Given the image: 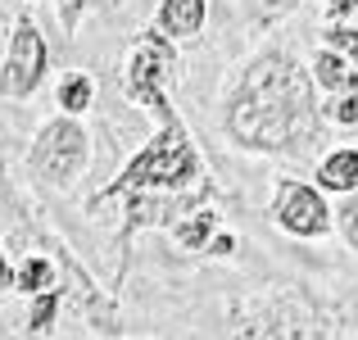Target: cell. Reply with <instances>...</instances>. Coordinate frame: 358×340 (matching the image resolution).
<instances>
[{
    "mask_svg": "<svg viewBox=\"0 0 358 340\" xmlns=\"http://www.w3.org/2000/svg\"><path fill=\"white\" fill-rule=\"evenodd\" d=\"M64 318V299H59V290H45V295H36V299H27V332L32 336H50L55 332V323Z\"/></svg>",
    "mask_w": 358,
    "mask_h": 340,
    "instance_id": "2e32d148",
    "label": "cell"
},
{
    "mask_svg": "<svg viewBox=\"0 0 358 340\" xmlns=\"http://www.w3.org/2000/svg\"><path fill=\"white\" fill-rule=\"evenodd\" d=\"M5 290H14V263H9V254L0 250V295Z\"/></svg>",
    "mask_w": 358,
    "mask_h": 340,
    "instance_id": "603a6c76",
    "label": "cell"
},
{
    "mask_svg": "<svg viewBox=\"0 0 358 340\" xmlns=\"http://www.w3.org/2000/svg\"><path fill=\"white\" fill-rule=\"evenodd\" d=\"M177 69H182V55L168 36H159L155 27L136 32V41L127 45V59H122V96L131 105H141L155 122L173 118V100H168V87L177 82Z\"/></svg>",
    "mask_w": 358,
    "mask_h": 340,
    "instance_id": "3957f363",
    "label": "cell"
},
{
    "mask_svg": "<svg viewBox=\"0 0 358 340\" xmlns=\"http://www.w3.org/2000/svg\"><path fill=\"white\" fill-rule=\"evenodd\" d=\"M114 200H122V209H127L118 222L122 245L136 232H145V227L173 232V222L182 213L200 209V204H213V173L204 164V155H200V146H195L182 113L159 122L155 136L122 164V173L114 182L91 195V209L114 204Z\"/></svg>",
    "mask_w": 358,
    "mask_h": 340,
    "instance_id": "6da1fadb",
    "label": "cell"
},
{
    "mask_svg": "<svg viewBox=\"0 0 358 340\" xmlns=\"http://www.w3.org/2000/svg\"><path fill=\"white\" fill-rule=\"evenodd\" d=\"M322 9H327V18H331V23H345V18H354L358 0H322Z\"/></svg>",
    "mask_w": 358,
    "mask_h": 340,
    "instance_id": "7402d4cb",
    "label": "cell"
},
{
    "mask_svg": "<svg viewBox=\"0 0 358 340\" xmlns=\"http://www.w3.org/2000/svg\"><path fill=\"white\" fill-rule=\"evenodd\" d=\"M241 9H245V18H250L254 27H272V23H281V18L295 14L299 0H241Z\"/></svg>",
    "mask_w": 358,
    "mask_h": 340,
    "instance_id": "e0dca14e",
    "label": "cell"
},
{
    "mask_svg": "<svg viewBox=\"0 0 358 340\" xmlns=\"http://www.w3.org/2000/svg\"><path fill=\"white\" fill-rule=\"evenodd\" d=\"M350 73H354V69H350V64H345L336 50H327V45H317V55L308 59V78H313V87L322 91V100L336 96V91H345Z\"/></svg>",
    "mask_w": 358,
    "mask_h": 340,
    "instance_id": "4fadbf2b",
    "label": "cell"
},
{
    "mask_svg": "<svg viewBox=\"0 0 358 340\" xmlns=\"http://www.w3.org/2000/svg\"><path fill=\"white\" fill-rule=\"evenodd\" d=\"M268 222L277 232L295 236V241H322L331 236V204L327 195L317 191L313 182H295V177H281L272 186V200H268Z\"/></svg>",
    "mask_w": 358,
    "mask_h": 340,
    "instance_id": "52a82bcc",
    "label": "cell"
},
{
    "mask_svg": "<svg viewBox=\"0 0 358 340\" xmlns=\"http://www.w3.org/2000/svg\"><path fill=\"white\" fill-rule=\"evenodd\" d=\"M204 254H213V259H231V254H236V236H231L227 227H222V232L209 241V250H204Z\"/></svg>",
    "mask_w": 358,
    "mask_h": 340,
    "instance_id": "44dd1931",
    "label": "cell"
},
{
    "mask_svg": "<svg viewBox=\"0 0 358 340\" xmlns=\"http://www.w3.org/2000/svg\"><path fill=\"white\" fill-rule=\"evenodd\" d=\"M322 122L327 127H354L358 122V73H350L345 91H336V96L322 100Z\"/></svg>",
    "mask_w": 358,
    "mask_h": 340,
    "instance_id": "9a60e30c",
    "label": "cell"
},
{
    "mask_svg": "<svg viewBox=\"0 0 358 340\" xmlns=\"http://www.w3.org/2000/svg\"><path fill=\"white\" fill-rule=\"evenodd\" d=\"M236 340H327L322 304L304 290H277L245 304V318L231 323Z\"/></svg>",
    "mask_w": 358,
    "mask_h": 340,
    "instance_id": "5b68a950",
    "label": "cell"
},
{
    "mask_svg": "<svg viewBox=\"0 0 358 340\" xmlns=\"http://www.w3.org/2000/svg\"><path fill=\"white\" fill-rule=\"evenodd\" d=\"M331 222H336V232H341V241L358 254V191L341 195V204H331Z\"/></svg>",
    "mask_w": 358,
    "mask_h": 340,
    "instance_id": "d6986e66",
    "label": "cell"
},
{
    "mask_svg": "<svg viewBox=\"0 0 358 340\" xmlns=\"http://www.w3.org/2000/svg\"><path fill=\"white\" fill-rule=\"evenodd\" d=\"M91 168V132L82 127V118H64L55 113L50 122H41L27 146V173L45 191H73L82 182V173Z\"/></svg>",
    "mask_w": 358,
    "mask_h": 340,
    "instance_id": "277c9868",
    "label": "cell"
},
{
    "mask_svg": "<svg viewBox=\"0 0 358 340\" xmlns=\"http://www.w3.org/2000/svg\"><path fill=\"white\" fill-rule=\"evenodd\" d=\"M55 281H59V272H55L50 254H27L23 263H14V290L23 299H36L45 290H55Z\"/></svg>",
    "mask_w": 358,
    "mask_h": 340,
    "instance_id": "7c38bea8",
    "label": "cell"
},
{
    "mask_svg": "<svg viewBox=\"0 0 358 340\" xmlns=\"http://www.w3.org/2000/svg\"><path fill=\"white\" fill-rule=\"evenodd\" d=\"M317 191L322 195H354L358 191V146H336L317 159Z\"/></svg>",
    "mask_w": 358,
    "mask_h": 340,
    "instance_id": "30bf717a",
    "label": "cell"
},
{
    "mask_svg": "<svg viewBox=\"0 0 358 340\" xmlns=\"http://www.w3.org/2000/svg\"><path fill=\"white\" fill-rule=\"evenodd\" d=\"M209 23V0H159L155 9V32L168 36V41H195Z\"/></svg>",
    "mask_w": 358,
    "mask_h": 340,
    "instance_id": "9c48e42d",
    "label": "cell"
},
{
    "mask_svg": "<svg viewBox=\"0 0 358 340\" xmlns=\"http://www.w3.org/2000/svg\"><path fill=\"white\" fill-rule=\"evenodd\" d=\"M45 69H50V45H45L41 27H36L32 18L18 14L14 27H9L5 64H0V96H9V100L36 96L41 82H45Z\"/></svg>",
    "mask_w": 358,
    "mask_h": 340,
    "instance_id": "ba28073f",
    "label": "cell"
},
{
    "mask_svg": "<svg viewBox=\"0 0 358 340\" xmlns=\"http://www.w3.org/2000/svg\"><path fill=\"white\" fill-rule=\"evenodd\" d=\"M82 9H87V0H55V14H59V27H64V36H73V32H78V23H82Z\"/></svg>",
    "mask_w": 358,
    "mask_h": 340,
    "instance_id": "ffe728a7",
    "label": "cell"
},
{
    "mask_svg": "<svg viewBox=\"0 0 358 340\" xmlns=\"http://www.w3.org/2000/svg\"><path fill=\"white\" fill-rule=\"evenodd\" d=\"M222 232V213L213 209V204H200V209H191V213H182V218L173 222V241L182 245L186 254H204L209 250V241Z\"/></svg>",
    "mask_w": 358,
    "mask_h": 340,
    "instance_id": "8fae6325",
    "label": "cell"
},
{
    "mask_svg": "<svg viewBox=\"0 0 358 340\" xmlns=\"http://www.w3.org/2000/svg\"><path fill=\"white\" fill-rule=\"evenodd\" d=\"M222 127L250 155H299L322 141L327 122L308 64L290 50L254 55L227 96Z\"/></svg>",
    "mask_w": 358,
    "mask_h": 340,
    "instance_id": "7a4b0ae2",
    "label": "cell"
},
{
    "mask_svg": "<svg viewBox=\"0 0 358 340\" xmlns=\"http://www.w3.org/2000/svg\"><path fill=\"white\" fill-rule=\"evenodd\" d=\"M50 259H55V272H59L55 290H59V299H64V313H78L96 336L114 340L122 332L118 299L109 295V290H100V281L78 263V254L69 250V241H50Z\"/></svg>",
    "mask_w": 358,
    "mask_h": 340,
    "instance_id": "8992f818",
    "label": "cell"
},
{
    "mask_svg": "<svg viewBox=\"0 0 358 340\" xmlns=\"http://www.w3.org/2000/svg\"><path fill=\"white\" fill-rule=\"evenodd\" d=\"M322 45H327V50H336L358 73V27H350V23H327L322 27Z\"/></svg>",
    "mask_w": 358,
    "mask_h": 340,
    "instance_id": "ac0fdd59",
    "label": "cell"
},
{
    "mask_svg": "<svg viewBox=\"0 0 358 340\" xmlns=\"http://www.w3.org/2000/svg\"><path fill=\"white\" fill-rule=\"evenodd\" d=\"M55 105H59L64 118H82V113L96 105V82H91L87 73H69V78L59 82V91H55Z\"/></svg>",
    "mask_w": 358,
    "mask_h": 340,
    "instance_id": "5bb4252c",
    "label": "cell"
}]
</instances>
